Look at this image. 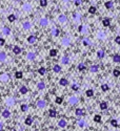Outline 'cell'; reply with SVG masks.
I'll return each instance as SVG.
<instances>
[{
    "label": "cell",
    "mask_w": 120,
    "mask_h": 131,
    "mask_svg": "<svg viewBox=\"0 0 120 131\" xmlns=\"http://www.w3.org/2000/svg\"><path fill=\"white\" fill-rule=\"evenodd\" d=\"M4 103H5V105L8 106V107H12V106L15 105L16 99L14 96H8V98L5 99V101H4Z\"/></svg>",
    "instance_id": "cell-1"
},
{
    "label": "cell",
    "mask_w": 120,
    "mask_h": 131,
    "mask_svg": "<svg viewBox=\"0 0 120 131\" xmlns=\"http://www.w3.org/2000/svg\"><path fill=\"white\" fill-rule=\"evenodd\" d=\"M36 106H37L39 109H42V108H44L45 106H46V102H45L44 100H39L36 103Z\"/></svg>",
    "instance_id": "cell-2"
},
{
    "label": "cell",
    "mask_w": 120,
    "mask_h": 131,
    "mask_svg": "<svg viewBox=\"0 0 120 131\" xmlns=\"http://www.w3.org/2000/svg\"><path fill=\"white\" fill-rule=\"evenodd\" d=\"M22 11H24V12H31L32 11V4L29 3V2L24 3L23 5H22Z\"/></svg>",
    "instance_id": "cell-3"
},
{
    "label": "cell",
    "mask_w": 120,
    "mask_h": 131,
    "mask_svg": "<svg viewBox=\"0 0 120 131\" xmlns=\"http://www.w3.org/2000/svg\"><path fill=\"white\" fill-rule=\"evenodd\" d=\"M0 81L1 82H8V81H10V76L8 73H1L0 74Z\"/></svg>",
    "instance_id": "cell-4"
},
{
    "label": "cell",
    "mask_w": 120,
    "mask_h": 131,
    "mask_svg": "<svg viewBox=\"0 0 120 131\" xmlns=\"http://www.w3.org/2000/svg\"><path fill=\"white\" fill-rule=\"evenodd\" d=\"M69 103L71 104V105H76L77 103H78V98L75 96H70V99H69Z\"/></svg>",
    "instance_id": "cell-5"
},
{
    "label": "cell",
    "mask_w": 120,
    "mask_h": 131,
    "mask_svg": "<svg viewBox=\"0 0 120 131\" xmlns=\"http://www.w3.org/2000/svg\"><path fill=\"white\" fill-rule=\"evenodd\" d=\"M49 23H50V21H49V19H46V18H41V19L39 20V24L41 26H47Z\"/></svg>",
    "instance_id": "cell-6"
},
{
    "label": "cell",
    "mask_w": 120,
    "mask_h": 131,
    "mask_svg": "<svg viewBox=\"0 0 120 131\" xmlns=\"http://www.w3.org/2000/svg\"><path fill=\"white\" fill-rule=\"evenodd\" d=\"M36 41H37V37H36V36H34V35L29 36V38H28V42H29L30 44L36 43Z\"/></svg>",
    "instance_id": "cell-7"
},
{
    "label": "cell",
    "mask_w": 120,
    "mask_h": 131,
    "mask_svg": "<svg viewBox=\"0 0 120 131\" xmlns=\"http://www.w3.org/2000/svg\"><path fill=\"white\" fill-rule=\"evenodd\" d=\"M35 58H36V54L33 53V51H29L28 55H26V59L30 60V61H33Z\"/></svg>",
    "instance_id": "cell-8"
},
{
    "label": "cell",
    "mask_w": 120,
    "mask_h": 131,
    "mask_svg": "<svg viewBox=\"0 0 120 131\" xmlns=\"http://www.w3.org/2000/svg\"><path fill=\"white\" fill-rule=\"evenodd\" d=\"M61 43H62L63 46H69L70 44H71V40H70V38H63L62 41H61Z\"/></svg>",
    "instance_id": "cell-9"
},
{
    "label": "cell",
    "mask_w": 120,
    "mask_h": 131,
    "mask_svg": "<svg viewBox=\"0 0 120 131\" xmlns=\"http://www.w3.org/2000/svg\"><path fill=\"white\" fill-rule=\"evenodd\" d=\"M58 21L60 22V23H64V22L67 21V18L65 15H59L58 16Z\"/></svg>",
    "instance_id": "cell-10"
},
{
    "label": "cell",
    "mask_w": 120,
    "mask_h": 131,
    "mask_svg": "<svg viewBox=\"0 0 120 131\" xmlns=\"http://www.w3.org/2000/svg\"><path fill=\"white\" fill-rule=\"evenodd\" d=\"M22 27H23L25 31H28V29H30L32 27V24H31V22L30 21H25V22H23V24H22Z\"/></svg>",
    "instance_id": "cell-11"
},
{
    "label": "cell",
    "mask_w": 120,
    "mask_h": 131,
    "mask_svg": "<svg viewBox=\"0 0 120 131\" xmlns=\"http://www.w3.org/2000/svg\"><path fill=\"white\" fill-rule=\"evenodd\" d=\"M2 34L5 36H8L11 34V28L8 27V26H4V27L2 28Z\"/></svg>",
    "instance_id": "cell-12"
},
{
    "label": "cell",
    "mask_w": 120,
    "mask_h": 131,
    "mask_svg": "<svg viewBox=\"0 0 120 131\" xmlns=\"http://www.w3.org/2000/svg\"><path fill=\"white\" fill-rule=\"evenodd\" d=\"M69 62H70V59L67 56H63V57L61 58V63H62V64L66 65V64H69Z\"/></svg>",
    "instance_id": "cell-13"
},
{
    "label": "cell",
    "mask_w": 120,
    "mask_h": 131,
    "mask_svg": "<svg viewBox=\"0 0 120 131\" xmlns=\"http://www.w3.org/2000/svg\"><path fill=\"white\" fill-rule=\"evenodd\" d=\"M58 126L61 128H64V127H66V121L65 119H61L59 122H58Z\"/></svg>",
    "instance_id": "cell-14"
},
{
    "label": "cell",
    "mask_w": 120,
    "mask_h": 131,
    "mask_svg": "<svg viewBox=\"0 0 120 131\" xmlns=\"http://www.w3.org/2000/svg\"><path fill=\"white\" fill-rule=\"evenodd\" d=\"M33 117L32 116H28L25 119V121H24V123H25V125H28V126H31L32 124H33Z\"/></svg>",
    "instance_id": "cell-15"
},
{
    "label": "cell",
    "mask_w": 120,
    "mask_h": 131,
    "mask_svg": "<svg viewBox=\"0 0 120 131\" xmlns=\"http://www.w3.org/2000/svg\"><path fill=\"white\" fill-rule=\"evenodd\" d=\"M2 116L4 117V119H8V117L11 116V112L8 111V109H5V110H3L2 111Z\"/></svg>",
    "instance_id": "cell-16"
},
{
    "label": "cell",
    "mask_w": 120,
    "mask_h": 131,
    "mask_svg": "<svg viewBox=\"0 0 120 131\" xmlns=\"http://www.w3.org/2000/svg\"><path fill=\"white\" fill-rule=\"evenodd\" d=\"M19 91H20V93L21 94H26L28 93V91H29V89H28V87L26 86H21L20 87V89H19Z\"/></svg>",
    "instance_id": "cell-17"
},
{
    "label": "cell",
    "mask_w": 120,
    "mask_h": 131,
    "mask_svg": "<svg viewBox=\"0 0 120 131\" xmlns=\"http://www.w3.org/2000/svg\"><path fill=\"white\" fill-rule=\"evenodd\" d=\"M75 113H76V116H83V114H84V110L81 109V108H77L76 111H75Z\"/></svg>",
    "instance_id": "cell-18"
},
{
    "label": "cell",
    "mask_w": 120,
    "mask_h": 131,
    "mask_svg": "<svg viewBox=\"0 0 120 131\" xmlns=\"http://www.w3.org/2000/svg\"><path fill=\"white\" fill-rule=\"evenodd\" d=\"M6 60V54L4 51H0V62H4Z\"/></svg>",
    "instance_id": "cell-19"
},
{
    "label": "cell",
    "mask_w": 120,
    "mask_h": 131,
    "mask_svg": "<svg viewBox=\"0 0 120 131\" xmlns=\"http://www.w3.org/2000/svg\"><path fill=\"white\" fill-rule=\"evenodd\" d=\"M53 70H54V73H60V71H61V66H60V65H58V64L54 65V67H53Z\"/></svg>",
    "instance_id": "cell-20"
},
{
    "label": "cell",
    "mask_w": 120,
    "mask_h": 131,
    "mask_svg": "<svg viewBox=\"0 0 120 131\" xmlns=\"http://www.w3.org/2000/svg\"><path fill=\"white\" fill-rule=\"evenodd\" d=\"M13 53L16 54V55H19V54L21 53V48H20L19 46H14L13 47Z\"/></svg>",
    "instance_id": "cell-21"
},
{
    "label": "cell",
    "mask_w": 120,
    "mask_h": 131,
    "mask_svg": "<svg viewBox=\"0 0 120 131\" xmlns=\"http://www.w3.org/2000/svg\"><path fill=\"white\" fill-rule=\"evenodd\" d=\"M59 34H60V31H59V29L58 28H53L52 29V35H53L54 37H58Z\"/></svg>",
    "instance_id": "cell-22"
},
{
    "label": "cell",
    "mask_w": 120,
    "mask_h": 131,
    "mask_svg": "<svg viewBox=\"0 0 120 131\" xmlns=\"http://www.w3.org/2000/svg\"><path fill=\"white\" fill-rule=\"evenodd\" d=\"M49 116L51 117H55L56 116H57V111L54 110V109H50L49 110Z\"/></svg>",
    "instance_id": "cell-23"
},
{
    "label": "cell",
    "mask_w": 120,
    "mask_h": 131,
    "mask_svg": "<svg viewBox=\"0 0 120 131\" xmlns=\"http://www.w3.org/2000/svg\"><path fill=\"white\" fill-rule=\"evenodd\" d=\"M37 88H38L39 90L44 89V88H45V83H44V82H42V81H41V82H39V83L37 84Z\"/></svg>",
    "instance_id": "cell-24"
},
{
    "label": "cell",
    "mask_w": 120,
    "mask_h": 131,
    "mask_svg": "<svg viewBox=\"0 0 120 131\" xmlns=\"http://www.w3.org/2000/svg\"><path fill=\"white\" fill-rule=\"evenodd\" d=\"M59 84L61 85V86H66V85L69 84V81H67L66 79H61V80L59 81Z\"/></svg>",
    "instance_id": "cell-25"
},
{
    "label": "cell",
    "mask_w": 120,
    "mask_h": 131,
    "mask_svg": "<svg viewBox=\"0 0 120 131\" xmlns=\"http://www.w3.org/2000/svg\"><path fill=\"white\" fill-rule=\"evenodd\" d=\"M97 56H98V58H99V59H102V58L105 56V53H104V50H102V49H100V50H98V53H97Z\"/></svg>",
    "instance_id": "cell-26"
},
{
    "label": "cell",
    "mask_w": 120,
    "mask_h": 131,
    "mask_svg": "<svg viewBox=\"0 0 120 131\" xmlns=\"http://www.w3.org/2000/svg\"><path fill=\"white\" fill-rule=\"evenodd\" d=\"M8 20L10 22H14L15 20H16V15H15V14L8 15Z\"/></svg>",
    "instance_id": "cell-27"
},
{
    "label": "cell",
    "mask_w": 120,
    "mask_h": 131,
    "mask_svg": "<svg viewBox=\"0 0 120 131\" xmlns=\"http://www.w3.org/2000/svg\"><path fill=\"white\" fill-rule=\"evenodd\" d=\"M57 54H58L57 49H51V50H50V56H51V57H56Z\"/></svg>",
    "instance_id": "cell-28"
},
{
    "label": "cell",
    "mask_w": 120,
    "mask_h": 131,
    "mask_svg": "<svg viewBox=\"0 0 120 131\" xmlns=\"http://www.w3.org/2000/svg\"><path fill=\"white\" fill-rule=\"evenodd\" d=\"M104 5H105L106 8H108V10H110V8H113V5H114V4H113V1H108V2H105V3H104Z\"/></svg>",
    "instance_id": "cell-29"
},
{
    "label": "cell",
    "mask_w": 120,
    "mask_h": 131,
    "mask_svg": "<svg viewBox=\"0 0 120 131\" xmlns=\"http://www.w3.org/2000/svg\"><path fill=\"white\" fill-rule=\"evenodd\" d=\"M85 94H87V96L91 98V96H93V94H94V90L93 89H87V92H85Z\"/></svg>",
    "instance_id": "cell-30"
},
{
    "label": "cell",
    "mask_w": 120,
    "mask_h": 131,
    "mask_svg": "<svg viewBox=\"0 0 120 131\" xmlns=\"http://www.w3.org/2000/svg\"><path fill=\"white\" fill-rule=\"evenodd\" d=\"M102 24H103V26H108V25H110V19H108V18H105V19H103Z\"/></svg>",
    "instance_id": "cell-31"
},
{
    "label": "cell",
    "mask_w": 120,
    "mask_h": 131,
    "mask_svg": "<svg viewBox=\"0 0 120 131\" xmlns=\"http://www.w3.org/2000/svg\"><path fill=\"white\" fill-rule=\"evenodd\" d=\"M45 71H46V69H45L44 67H40V68L38 69V73L41 74V76H43V74L45 73Z\"/></svg>",
    "instance_id": "cell-32"
},
{
    "label": "cell",
    "mask_w": 120,
    "mask_h": 131,
    "mask_svg": "<svg viewBox=\"0 0 120 131\" xmlns=\"http://www.w3.org/2000/svg\"><path fill=\"white\" fill-rule=\"evenodd\" d=\"M28 109H29V106L26 105V104H22V105H21V110H22V111L26 112V111H28Z\"/></svg>",
    "instance_id": "cell-33"
},
{
    "label": "cell",
    "mask_w": 120,
    "mask_h": 131,
    "mask_svg": "<svg viewBox=\"0 0 120 131\" xmlns=\"http://www.w3.org/2000/svg\"><path fill=\"white\" fill-rule=\"evenodd\" d=\"M113 61H114V62H116V63L120 62V56L119 55H115L114 57H113Z\"/></svg>",
    "instance_id": "cell-34"
},
{
    "label": "cell",
    "mask_w": 120,
    "mask_h": 131,
    "mask_svg": "<svg viewBox=\"0 0 120 131\" xmlns=\"http://www.w3.org/2000/svg\"><path fill=\"white\" fill-rule=\"evenodd\" d=\"M94 121L96 122V123H99V122L101 121V116H99V114H96V116H94Z\"/></svg>",
    "instance_id": "cell-35"
},
{
    "label": "cell",
    "mask_w": 120,
    "mask_h": 131,
    "mask_svg": "<svg viewBox=\"0 0 120 131\" xmlns=\"http://www.w3.org/2000/svg\"><path fill=\"white\" fill-rule=\"evenodd\" d=\"M97 70H98V66H97V65H93V66L91 67V73H96Z\"/></svg>",
    "instance_id": "cell-36"
},
{
    "label": "cell",
    "mask_w": 120,
    "mask_h": 131,
    "mask_svg": "<svg viewBox=\"0 0 120 131\" xmlns=\"http://www.w3.org/2000/svg\"><path fill=\"white\" fill-rule=\"evenodd\" d=\"M89 13L90 14H95V13H96V8H95V6H91L89 8Z\"/></svg>",
    "instance_id": "cell-37"
},
{
    "label": "cell",
    "mask_w": 120,
    "mask_h": 131,
    "mask_svg": "<svg viewBox=\"0 0 120 131\" xmlns=\"http://www.w3.org/2000/svg\"><path fill=\"white\" fill-rule=\"evenodd\" d=\"M100 108L102 110H104V109H106L108 108V104H106L105 102H102V103H100Z\"/></svg>",
    "instance_id": "cell-38"
},
{
    "label": "cell",
    "mask_w": 120,
    "mask_h": 131,
    "mask_svg": "<svg viewBox=\"0 0 120 131\" xmlns=\"http://www.w3.org/2000/svg\"><path fill=\"white\" fill-rule=\"evenodd\" d=\"M22 76H23V74H22L21 71H17V73H16V74H15L16 79H21V78H22Z\"/></svg>",
    "instance_id": "cell-39"
},
{
    "label": "cell",
    "mask_w": 120,
    "mask_h": 131,
    "mask_svg": "<svg viewBox=\"0 0 120 131\" xmlns=\"http://www.w3.org/2000/svg\"><path fill=\"white\" fill-rule=\"evenodd\" d=\"M78 69H79V70H83V69H85V65L83 64V63H79Z\"/></svg>",
    "instance_id": "cell-40"
},
{
    "label": "cell",
    "mask_w": 120,
    "mask_h": 131,
    "mask_svg": "<svg viewBox=\"0 0 120 131\" xmlns=\"http://www.w3.org/2000/svg\"><path fill=\"white\" fill-rule=\"evenodd\" d=\"M78 126H80V127H84V126H85V122L83 121V119L78 121Z\"/></svg>",
    "instance_id": "cell-41"
},
{
    "label": "cell",
    "mask_w": 120,
    "mask_h": 131,
    "mask_svg": "<svg viewBox=\"0 0 120 131\" xmlns=\"http://www.w3.org/2000/svg\"><path fill=\"white\" fill-rule=\"evenodd\" d=\"M40 5L43 6V8L44 6H46L47 5V1L46 0H40Z\"/></svg>",
    "instance_id": "cell-42"
},
{
    "label": "cell",
    "mask_w": 120,
    "mask_h": 131,
    "mask_svg": "<svg viewBox=\"0 0 120 131\" xmlns=\"http://www.w3.org/2000/svg\"><path fill=\"white\" fill-rule=\"evenodd\" d=\"M111 125L114 126V127H117V126H118V124H117L116 119H112V121H111Z\"/></svg>",
    "instance_id": "cell-43"
},
{
    "label": "cell",
    "mask_w": 120,
    "mask_h": 131,
    "mask_svg": "<svg viewBox=\"0 0 120 131\" xmlns=\"http://www.w3.org/2000/svg\"><path fill=\"white\" fill-rule=\"evenodd\" d=\"M113 74H114L115 77H119L120 76V71L118 70V69H115V70L113 71Z\"/></svg>",
    "instance_id": "cell-44"
},
{
    "label": "cell",
    "mask_w": 120,
    "mask_h": 131,
    "mask_svg": "<svg viewBox=\"0 0 120 131\" xmlns=\"http://www.w3.org/2000/svg\"><path fill=\"white\" fill-rule=\"evenodd\" d=\"M101 89H102L103 91H108V86L106 84H103L102 86H101Z\"/></svg>",
    "instance_id": "cell-45"
},
{
    "label": "cell",
    "mask_w": 120,
    "mask_h": 131,
    "mask_svg": "<svg viewBox=\"0 0 120 131\" xmlns=\"http://www.w3.org/2000/svg\"><path fill=\"white\" fill-rule=\"evenodd\" d=\"M72 89L75 90V91H77V90H78V85H77V84H73V85H72Z\"/></svg>",
    "instance_id": "cell-46"
},
{
    "label": "cell",
    "mask_w": 120,
    "mask_h": 131,
    "mask_svg": "<svg viewBox=\"0 0 120 131\" xmlns=\"http://www.w3.org/2000/svg\"><path fill=\"white\" fill-rule=\"evenodd\" d=\"M62 98H57V99H56V101H55V102L56 103H57V104H61V103H62Z\"/></svg>",
    "instance_id": "cell-47"
},
{
    "label": "cell",
    "mask_w": 120,
    "mask_h": 131,
    "mask_svg": "<svg viewBox=\"0 0 120 131\" xmlns=\"http://www.w3.org/2000/svg\"><path fill=\"white\" fill-rule=\"evenodd\" d=\"M115 42H116V43H118V44H120V36H117V37L115 38Z\"/></svg>",
    "instance_id": "cell-48"
},
{
    "label": "cell",
    "mask_w": 120,
    "mask_h": 131,
    "mask_svg": "<svg viewBox=\"0 0 120 131\" xmlns=\"http://www.w3.org/2000/svg\"><path fill=\"white\" fill-rule=\"evenodd\" d=\"M73 17H74V19H76V20L80 19V16H79L78 14H77V13H76V14H74V15H73Z\"/></svg>",
    "instance_id": "cell-49"
},
{
    "label": "cell",
    "mask_w": 120,
    "mask_h": 131,
    "mask_svg": "<svg viewBox=\"0 0 120 131\" xmlns=\"http://www.w3.org/2000/svg\"><path fill=\"white\" fill-rule=\"evenodd\" d=\"M81 4V0H75V5H80Z\"/></svg>",
    "instance_id": "cell-50"
},
{
    "label": "cell",
    "mask_w": 120,
    "mask_h": 131,
    "mask_svg": "<svg viewBox=\"0 0 120 131\" xmlns=\"http://www.w3.org/2000/svg\"><path fill=\"white\" fill-rule=\"evenodd\" d=\"M2 45H4V39L0 38V46H2Z\"/></svg>",
    "instance_id": "cell-51"
},
{
    "label": "cell",
    "mask_w": 120,
    "mask_h": 131,
    "mask_svg": "<svg viewBox=\"0 0 120 131\" xmlns=\"http://www.w3.org/2000/svg\"><path fill=\"white\" fill-rule=\"evenodd\" d=\"M83 44H84V45L90 44V41H89V40H87V39H84V40H83Z\"/></svg>",
    "instance_id": "cell-52"
},
{
    "label": "cell",
    "mask_w": 120,
    "mask_h": 131,
    "mask_svg": "<svg viewBox=\"0 0 120 131\" xmlns=\"http://www.w3.org/2000/svg\"><path fill=\"white\" fill-rule=\"evenodd\" d=\"M82 28H83V26H82V25H79L78 31H82Z\"/></svg>",
    "instance_id": "cell-53"
},
{
    "label": "cell",
    "mask_w": 120,
    "mask_h": 131,
    "mask_svg": "<svg viewBox=\"0 0 120 131\" xmlns=\"http://www.w3.org/2000/svg\"><path fill=\"white\" fill-rule=\"evenodd\" d=\"M2 129H3V125H2V123L0 122V131H1Z\"/></svg>",
    "instance_id": "cell-54"
},
{
    "label": "cell",
    "mask_w": 120,
    "mask_h": 131,
    "mask_svg": "<svg viewBox=\"0 0 120 131\" xmlns=\"http://www.w3.org/2000/svg\"><path fill=\"white\" fill-rule=\"evenodd\" d=\"M62 1H63V2H69L70 0H62Z\"/></svg>",
    "instance_id": "cell-55"
}]
</instances>
